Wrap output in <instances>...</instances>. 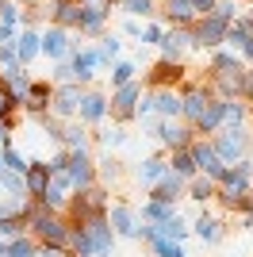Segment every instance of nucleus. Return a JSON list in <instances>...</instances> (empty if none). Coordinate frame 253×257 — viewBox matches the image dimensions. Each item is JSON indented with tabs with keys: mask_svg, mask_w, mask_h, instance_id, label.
I'll list each match as a JSON object with an SVG mask.
<instances>
[{
	"mask_svg": "<svg viewBox=\"0 0 253 257\" xmlns=\"http://www.w3.org/2000/svg\"><path fill=\"white\" fill-rule=\"evenodd\" d=\"M169 165H173L169 173H177V177H196V161H192V154H188V150H177Z\"/></svg>",
	"mask_w": 253,
	"mask_h": 257,
	"instance_id": "nucleus-22",
	"label": "nucleus"
},
{
	"mask_svg": "<svg viewBox=\"0 0 253 257\" xmlns=\"http://www.w3.org/2000/svg\"><path fill=\"white\" fill-rule=\"evenodd\" d=\"M62 139L69 142L73 150H84V131H81V127H69V131H65V135H62Z\"/></svg>",
	"mask_w": 253,
	"mask_h": 257,
	"instance_id": "nucleus-38",
	"label": "nucleus"
},
{
	"mask_svg": "<svg viewBox=\"0 0 253 257\" xmlns=\"http://www.w3.org/2000/svg\"><path fill=\"white\" fill-rule=\"evenodd\" d=\"M77 107H81L84 123H96V119H104V111H107L104 96H96V92H92V96H81V104H77Z\"/></svg>",
	"mask_w": 253,
	"mask_h": 257,
	"instance_id": "nucleus-17",
	"label": "nucleus"
},
{
	"mask_svg": "<svg viewBox=\"0 0 253 257\" xmlns=\"http://www.w3.org/2000/svg\"><path fill=\"white\" fill-rule=\"evenodd\" d=\"M135 104H138V85L131 81V85H119L115 96H111V111H115V119H131L135 115Z\"/></svg>",
	"mask_w": 253,
	"mask_h": 257,
	"instance_id": "nucleus-6",
	"label": "nucleus"
},
{
	"mask_svg": "<svg viewBox=\"0 0 253 257\" xmlns=\"http://www.w3.org/2000/svg\"><path fill=\"white\" fill-rule=\"evenodd\" d=\"M196 12H203V16H211V8H215V0H188Z\"/></svg>",
	"mask_w": 253,
	"mask_h": 257,
	"instance_id": "nucleus-44",
	"label": "nucleus"
},
{
	"mask_svg": "<svg viewBox=\"0 0 253 257\" xmlns=\"http://www.w3.org/2000/svg\"><path fill=\"white\" fill-rule=\"evenodd\" d=\"M211 196H215V181H211V177H196V181H192V200H211Z\"/></svg>",
	"mask_w": 253,
	"mask_h": 257,
	"instance_id": "nucleus-31",
	"label": "nucleus"
},
{
	"mask_svg": "<svg viewBox=\"0 0 253 257\" xmlns=\"http://www.w3.org/2000/svg\"><path fill=\"white\" fill-rule=\"evenodd\" d=\"M0 161H4V169H12V173H27V158H23L16 146H4V154H0Z\"/></svg>",
	"mask_w": 253,
	"mask_h": 257,
	"instance_id": "nucleus-24",
	"label": "nucleus"
},
{
	"mask_svg": "<svg viewBox=\"0 0 253 257\" xmlns=\"http://www.w3.org/2000/svg\"><path fill=\"white\" fill-rule=\"evenodd\" d=\"M115 54H119V39L111 35V39H104V46H100V58L107 62V58H115Z\"/></svg>",
	"mask_w": 253,
	"mask_h": 257,
	"instance_id": "nucleus-41",
	"label": "nucleus"
},
{
	"mask_svg": "<svg viewBox=\"0 0 253 257\" xmlns=\"http://www.w3.org/2000/svg\"><path fill=\"white\" fill-rule=\"evenodd\" d=\"M215 16H219V20H226V23H230L234 16H238V4H230V0H222L219 8H215Z\"/></svg>",
	"mask_w": 253,
	"mask_h": 257,
	"instance_id": "nucleus-40",
	"label": "nucleus"
},
{
	"mask_svg": "<svg viewBox=\"0 0 253 257\" xmlns=\"http://www.w3.org/2000/svg\"><path fill=\"white\" fill-rule=\"evenodd\" d=\"M131 77H135V65H131V62H123V65H115L111 81H115V88H119V85H131Z\"/></svg>",
	"mask_w": 253,
	"mask_h": 257,
	"instance_id": "nucleus-36",
	"label": "nucleus"
},
{
	"mask_svg": "<svg viewBox=\"0 0 253 257\" xmlns=\"http://www.w3.org/2000/svg\"><path fill=\"white\" fill-rule=\"evenodd\" d=\"M107 226H111V234H123V238H135L138 234L131 207H111V211H107Z\"/></svg>",
	"mask_w": 253,
	"mask_h": 257,
	"instance_id": "nucleus-8",
	"label": "nucleus"
},
{
	"mask_svg": "<svg viewBox=\"0 0 253 257\" xmlns=\"http://www.w3.org/2000/svg\"><path fill=\"white\" fill-rule=\"evenodd\" d=\"M131 16H150V0H126Z\"/></svg>",
	"mask_w": 253,
	"mask_h": 257,
	"instance_id": "nucleus-42",
	"label": "nucleus"
},
{
	"mask_svg": "<svg viewBox=\"0 0 253 257\" xmlns=\"http://www.w3.org/2000/svg\"><path fill=\"white\" fill-rule=\"evenodd\" d=\"M50 188V169L46 161H27V173H23V192H31L35 200H42V192Z\"/></svg>",
	"mask_w": 253,
	"mask_h": 257,
	"instance_id": "nucleus-5",
	"label": "nucleus"
},
{
	"mask_svg": "<svg viewBox=\"0 0 253 257\" xmlns=\"http://www.w3.org/2000/svg\"><path fill=\"white\" fill-rule=\"evenodd\" d=\"M0 146H8V127L0 123Z\"/></svg>",
	"mask_w": 253,
	"mask_h": 257,
	"instance_id": "nucleus-46",
	"label": "nucleus"
},
{
	"mask_svg": "<svg viewBox=\"0 0 253 257\" xmlns=\"http://www.w3.org/2000/svg\"><path fill=\"white\" fill-rule=\"evenodd\" d=\"M54 20L58 23H77V27H81V8H77V4H58Z\"/></svg>",
	"mask_w": 253,
	"mask_h": 257,
	"instance_id": "nucleus-33",
	"label": "nucleus"
},
{
	"mask_svg": "<svg viewBox=\"0 0 253 257\" xmlns=\"http://www.w3.org/2000/svg\"><path fill=\"white\" fill-rule=\"evenodd\" d=\"M150 77H154V85H169V81H177V77H180V65H173V58H165Z\"/></svg>",
	"mask_w": 253,
	"mask_h": 257,
	"instance_id": "nucleus-25",
	"label": "nucleus"
},
{
	"mask_svg": "<svg viewBox=\"0 0 253 257\" xmlns=\"http://www.w3.org/2000/svg\"><path fill=\"white\" fill-rule=\"evenodd\" d=\"M196 46H215V43H226V20H219L215 12L211 16H203V23L196 27Z\"/></svg>",
	"mask_w": 253,
	"mask_h": 257,
	"instance_id": "nucleus-4",
	"label": "nucleus"
},
{
	"mask_svg": "<svg viewBox=\"0 0 253 257\" xmlns=\"http://www.w3.org/2000/svg\"><path fill=\"white\" fill-rule=\"evenodd\" d=\"M219 123H222V100H211L207 111L196 119V127H203V131H219Z\"/></svg>",
	"mask_w": 253,
	"mask_h": 257,
	"instance_id": "nucleus-21",
	"label": "nucleus"
},
{
	"mask_svg": "<svg viewBox=\"0 0 253 257\" xmlns=\"http://www.w3.org/2000/svg\"><path fill=\"white\" fill-rule=\"evenodd\" d=\"M222 123L226 127H242L245 123V107L238 100H222Z\"/></svg>",
	"mask_w": 253,
	"mask_h": 257,
	"instance_id": "nucleus-23",
	"label": "nucleus"
},
{
	"mask_svg": "<svg viewBox=\"0 0 253 257\" xmlns=\"http://www.w3.org/2000/svg\"><path fill=\"white\" fill-rule=\"evenodd\" d=\"M180 184H184V177H177V173H165V177L154 184L150 200H158V204H173V200L180 196Z\"/></svg>",
	"mask_w": 253,
	"mask_h": 257,
	"instance_id": "nucleus-9",
	"label": "nucleus"
},
{
	"mask_svg": "<svg viewBox=\"0 0 253 257\" xmlns=\"http://www.w3.org/2000/svg\"><path fill=\"white\" fill-rule=\"evenodd\" d=\"M207 104H211V92H203V88H196V92H188V96L180 100V111H184V115H188L192 123H196V119H200L203 111H207Z\"/></svg>",
	"mask_w": 253,
	"mask_h": 257,
	"instance_id": "nucleus-10",
	"label": "nucleus"
},
{
	"mask_svg": "<svg viewBox=\"0 0 253 257\" xmlns=\"http://www.w3.org/2000/svg\"><path fill=\"white\" fill-rule=\"evenodd\" d=\"M4 88H8L12 96L23 104V96H27V88H31V81H27V73H23L20 65H12L8 73H4Z\"/></svg>",
	"mask_w": 253,
	"mask_h": 257,
	"instance_id": "nucleus-12",
	"label": "nucleus"
},
{
	"mask_svg": "<svg viewBox=\"0 0 253 257\" xmlns=\"http://www.w3.org/2000/svg\"><path fill=\"white\" fill-rule=\"evenodd\" d=\"M150 107H154L158 115L173 119V115H180V96H173V92H158V96H150Z\"/></svg>",
	"mask_w": 253,
	"mask_h": 257,
	"instance_id": "nucleus-16",
	"label": "nucleus"
},
{
	"mask_svg": "<svg viewBox=\"0 0 253 257\" xmlns=\"http://www.w3.org/2000/svg\"><path fill=\"white\" fill-rule=\"evenodd\" d=\"M35 54H39V35H35V31H23L20 43H16V58H20V62H31Z\"/></svg>",
	"mask_w": 253,
	"mask_h": 257,
	"instance_id": "nucleus-20",
	"label": "nucleus"
},
{
	"mask_svg": "<svg viewBox=\"0 0 253 257\" xmlns=\"http://www.w3.org/2000/svg\"><path fill=\"white\" fill-rule=\"evenodd\" d=\"M215 154L222 158V165L242 161V154H245V131L242 127H226V131H222V139L215 142Z\"/></svg>",
	"mask_w": 253,
	"mask_h": 257,
	"instance_id": "nucleus-2",
	"label": "nucleus"
},
{
	"mask_svg": "<svg viewBox=\"0 0 253 257\" xmlns=\"http://www.w3.org/2000/svg\"><path fill=\"white\" fill-rule=\"evenodd\" d=\"M142 215H146V219H154V223H165V219H173V204H158V200H150L146 207H142Z\"/></svg>",
	"mask_w": 253,
	"mask_h": 257,
	"instance_id": "nucleus-26",
	"label": "nucleus"
},
{
	"mask_svg": "<svg viewBox=\"0 0 253 257\" xmlns=\"http://www.w3.org/2000/svg\"><path fill=\"white\" fill-rule=\"evenodd\" d=\"M169 173V161L165 158H146L142 165H138V181H146V184H158L161 177Z\"/></svg>",
	"mask_w": 253,
	"mask_h": 257,
	"instance_id": "nucleus-13",
	"label": "nucleus"
},
{
	"mask_svg": "<svg viewBox=\"0 0 253 257\" xmlns=\"http://www.w3.org/2000/svg\"><path fill=\"white\" fill-rule=\"evenodd\" d=\"M39 50H42V54H50V58H62V54L69 50V39H65V31H62V27L46 31V35L39 39Z\"/></svg>",
	"mask_w": 253,
	"mask_h": 257,
	"instance_id": "nucleus-11",
	"label": "nucleus"
},
{
	"mask_svg": "<svg viewBox=\"0 0 253 257\" xmlns=\"http://www.w3.org/2000/svg\"><path fill=\"white\" fill-rule=\"evenodd\" d=\"M12 104H16V96H12L8 88H4V81H0V123L8 119V111H12Z\"/></svg>",
	"mask_w": 253,
	"mask_h": 257,
	"instance_id": "nucleus-37",
	"label": "nucleus"
},
{
	"mask_svg": "<svg viewBox=\"0 0 253 257\" xmlns=\"http://www.w3.org/2000/svg\"><path fill=\"white\" fill-rule=\"evenodd\" d=\"M150 127H154V135H158L165 146H173V150H184V146L192 142V139H188V131L177 127V123H150Z\"/></svg>",
	"mask_w": 253,
	"mask_h": 257,
	"instance_id": "nucleus-7",
	"label": "nucleus"
},
{
	"mask_svg": "<svg viewBox=\"0 0 253 257\" xmlns=\"http://www.w3.org/2000/svg\"><path fill=\"white\" fill-rule=\"evenodd\" d=\"M77 104H81V92H77L73 85L58 88V96H54V111H58V115H73Z\"/></svg>",
	"mask_w": 253,
	"mask_h": 257,
	"instance_id": "nucleus-15",
	"label": "nucleus"
},
{
	"mask_svg": "<svg viewBox=\"0 0 253 257\" xmlns=\"http://www.w3.org/2000/svg\"><path fill=\"white\" fill-rule=\"evenodd\" d=\"M46 100H50V85H31V88H27V96H23V104L42 115V111H46Z\"/></svg>",
	"mask_w": 253,
	"mask_h": 257,
	"instance_id": "nucleus-19",
	"label": "nucleus"
},
{
	"mask_svg": "<svg viewBox=\"0 0 253 257\" xmlns=\"http://www.w3.org/2000/svg\"><path fill=\"white\" fill-rule=\"evenodd\" d=\"M65 177H69V184H73V188H92L96 169H92V161H88V154H84V150H73V154H69Z\"/></svg>",
	"mask_w": 253,
	"mask_h": 257,
	"instance_id": "nucleus-3",
	"label": "nucleus"
},
{
	"mask_svg": "<svg viewBox=\"0 0 253 257\" xmlns=\"http://www.w3.org/2000/svg\"><path fill=\"white\" fill-rule=\"evenodd\" d=\"M20 211H23V200H8V204L0 200V219H12V215H20Z\"/></svg>",
	"mask_w": 253,
	"mask_h": 257,
	"instance_id": "nucleus-39",
	"label": "nucleus"
},
{
	"mask_svg": "<svg viewBox=\"0 0 253 257\" xmlns=\"http://www.w3.org/2000/svg\"><path fill=\"white\" fill-rule=\"evenodd\" d=\"M20 230H23V215L0 219V238H20Z\"/></svg>",
	"mask_w": 253,
	"mask_h": 257,
	"instance_id": "nucleus-34",
	"label": "nucleus"
},
{
	"mask_svg": "<svg viewBox=\"0 0 253 257\" xmlns=\"http://www.w3.org/2000/svg\"><path fill=\"white\" fill-rule=\"evenodd\" d=\"M150 246H154V253H158V257H184L180 242H169V238H150Z\"/></svg>",
	"mask_w": 253,
	"mask_h": 257,
	"instance_id": "nucleus-29",
	"label": "nucleus"
},
{
	"mask_svg": "<svg viewBox=\"0 0 253 257\" xmlns=\"http://www.w3.org/2000/svg\"><path fill=\"white\" fill-rule=\"evenodd\" d=\"M0 188H8V192H16V200H23V177L20 173H12V169H0Z\"/></svg>",
	"mask_w": 253,
	"mask_h": 257,
	"instance_id": "nucleus-32",
	"label": "nucleus"
},
{
	"mask_svg": "<svg viewBox=\"0 0 253 257\" xmlns=\"http://www.w3.org/2000/svg\"><path fill=\"white\" fill-rule=\"evenodd\" d=\"M146 43H161V27H146Z\"/></svg>",
	"mask_w": 253,
	"mask_h": 257,
	"instance_id": "nucleus-45",
	"label": "nucleus"
},
{
	"mask_svg": "<svg viewBox=\"0 0 253 257\" xmlns=\"http://www.w3.org/2000/svg\"><path fill=\"white\" fill-rule=\"evenodd\" d=\"M96 65H104V58H100V50H81V54H77V62H73V77H81V81H88Z\"/></svg>",
	"mask_w": 253,
	"mask_h": 257,
	"instance_id": "nucleus-14",
	"label": "nucleus"
},
{
	"mask_svg": "<svg viewBox=\"0 0 253 257\" xmlns=\"http://www.w3.org/2000/svg\"><path fill=\"white\" fill-rule=\"evenodd\" d=\"M0 257H4V246H0Z\"/></svg>",
	"mask_w": 253,
	"mask_h": 257,
	"instance_id": "nucleus-48",
	"label": "nucleus"
},
{
	"mask_svg": "<svg viewBox=\"0 0 253 257\" xmlns=\"http://www.w3.org/2000/svg\"><path fill=\"white\" fill-rule=\"evenodd\" d=\"M245 226H249V230H253V211H249V219H245Z\"/></svg>",
	"mask_w": 253,
	"mask_h": 257,
	"instance_id": "nucleus-47",
	"label": "nucleus"
},
{
	"mask_svg": "<svg viewBox=\"0 0 253 257\" xmlns=\"http://www.w3.org/2000/svg\"><path fill=\"white\" fill-rule=\"evenodd\" d=\"M188 154H192V161H196V169H203L211 181H222L226 165H222V158L215 154V146H211V142H192Z\"/></svg>",
	"mask_w": 253,
	"mask_h": 257,
	"instance_id": "nucleus-1",
	"label": "nucleus"
},
{
	"mask_svg": "<svg viewBox=\"0 0 253 257\" xmlns=\"http://www.w3.org/2000/svg\"><path fill=\"white\" fill-rule=\"evenodd\" d=\"M35 257H65V249L62 246H42V249H35Z\"/></svg>",
	"mask_w": 253,
	"mask_h": 257,
	"instance_id": "nucleus-43",
	"label": "nucleus"
},
{
	"mask_svg": "<svg viewBox=\"0 0 253 257\" xmlns=\"http://www.w3.org/2000/svg\"><path fill=\"white\" fill-rule=\"evenodd\" d=\"M192 16H196V8H192L188 0H173L169 4V20L173 23H192Z\"/></svg>",
	"mask_w": 253,
	"mask_h": 257,
	"instance_id": "nucleus-28",
	"label": "nucleus"
},
{
	"mask_svg": "<svg viewBox=\"0 0 253 257\" xmlns=\"http://www.w3.org/2000/svg\"><path fill=\"white\" fill-rule=\"evenodd\" d=\"M4 257H35L31 238H12V246H4Z\"/></svg>",
	"mask_w": 253,
	"mask_h": 257,
	"instance_id": "nucleus-30",
	"label": "nucleus"
},
{
	"mask_svg": "<svg viewBox=\"0 0 253 257\" xmlns=\"http://www.w3.org/2000/svg\"><path fill=\"white\" fill-rule=\"evenodd\" d=\"M96 139L104 142V146H123V139H126V135H123V127H111V131H100Z\"/></svg>",
	"mask_w": 253,
	"mask_h": 257,
	"instance_id": "nucleus-35",
	"label": "nucleus"
},
{
	"mask_svg": "<svg viewBox=\"0 0 253 257\" xmlns=\"http://www.w3.org/2000/svg\"><path fill=\"white\" fill-rule=\"evenodd\" d=\"M192 230H196V234H200L203 242H219V223H215V219H207V215H200Z\"/></svg>",
	"mask_w": 253,
	"mask_h": 257,
	"instance_id": "nucleus-27",
	"label": "nucleus"
},
{
	"mask_svg": "<svg viewBox=\"0 0 253 257\" xmlns=\"http://www.w3.org/2000/svg\"><path fill=\"white\" fill-rule=\"evenodd\" d=\"M211 69H215L219 77H238L242 73V62H238V54H215Z\"/></svg>",
	"mask_w": 253,
	"mask_h": 257,
	"instance_id": "nucleus-18",
	"label": "nucleus"
}]
</instances>
